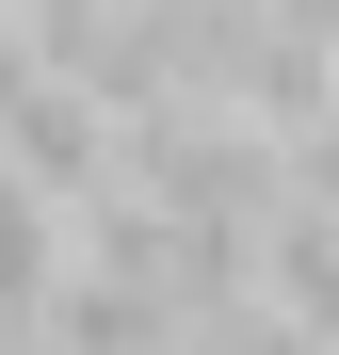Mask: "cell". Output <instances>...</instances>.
Masks as SVG:
<instances>
[{
  "instance_id": "cell-1",
  "label": "cell",
  "mask_w": 339,
  "mask_h": 355,
  "mask_svg": "<svg viewBox=\"0 0 339 355\" xmlns=\"http://www.w3.org/2000/svg\"><path fill=\"white\" fill-rule=\"evenodd\" d=\"M49 355H178V307H162V275L81 259L65 291H49Z\"/></svg>"
},
{
  "instance_id": "cell-2",
  "label": "cell",
  "mask_w": 339,
  "mask_h": 355,
  "mask_svg": "<svg viewBox=\"0 0 339 355\" xmlns=\"http://www.w3.org/2000/svg\"><path fill=\"white\" fill-rule=\"evenodd\" d=\"M65 275H81V210L33 194V178H0V323H49Z\"/></svg>"
}]
</instances>
